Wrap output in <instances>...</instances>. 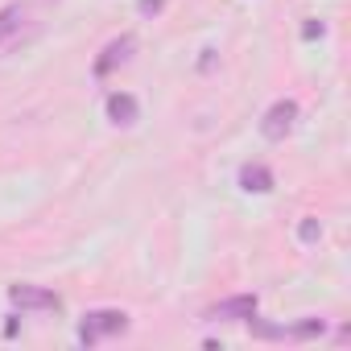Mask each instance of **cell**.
Returning <instances> with one entry per match:
<instances>
[{
    "label": "cell",
    "instance_id": "277c9868",
    "mask_svg": "<svg viewBox=\"0 0 351 351\" xmlns=\"http://www.w3.org/2000/svg\"><path fill=\"white\" fill-rule=\"evenodd\" d=\"M9 302L21 310H62V298L42 285H9Z\"/></svg>",
    "mask_w": 351,
    "mask_h": 351
},
{
    "label": "cell",
    "instance_id": "5b68a950",
    "mask_svg": "<svg viewBox=\"0 0 351 351\" xmlns=\"http://www.w3.org/2000/svg\"><path fill=\"white\" fill-rule=\"evenodd\" d=\"M252 322V318H248ZM252 330L261 335V339H318L322 330H326V322L322 318H306V322H298V326H256L252 322Z\"/></svg>",
    "mask_w": 351,
    "mask_h": 351
},
{
    "label": "cell",
    "instance_id": "30bf717a",
    "mask_svg": "<svg viewBox=\"0 0 351 351\" xmlns=\"http://www.w3.org/2000/svg\"><path fill=\"white\" fill-rule=\"evenodd\" d=\"M322 236V228H318V219H302V228H298V240L302 244H314Z\"/></svg>",
    "mask_w": 351,
    "mask_h": 351
},
{
    "label": "cell",
    "instance_id": "6da1fadb",
    "mask_svg": "<svg viewBox=\"0 0 351 351\" xmlns=\"http://www.w3.org/2000/svg\"><path fill=\"white\" fill-rule=\"evenodd\" d=\"M124 330H128V314L124 310H87L83 322H79V343L95 347L108 335H124Z\"/></svg>",
    "mask_w": 351,
    "mask_h": 351
},
{
    "label": "cell",
    "instance_id": "8fae6325",
    "mask_svg": "<svg viewBox=\"0 0 351 351\" xmlns=\"http://www.w3.org/2000/svg\"><path fill=\"white\" fill-rule=\"evenodd\" d=\"M136 9H141L145 17H153V13H161V9H165V0H136Z\"/></svg>",
    "mask_w": 351,
    "mask_h": 351
},
{
    "label": "cell",
    "instance_id": "3957f363",
    "mask_svg": "<svg viewBox=\"0 0 351 351\" xmlns=\"http://www.w3.org/2000/svg\"><path fill=\"white\" fill-rule=\"evenodd\" d=\"M256 310H261V298L256 293H236V298L215 302L207 310V318H215V322H248V318H256Z\"/></svg>",
    "mask_w": 351,
    "mask_h": 351
},
{
    "label": "cell",
    "instance_id": "52a82bcc",
    "mask_svg": "<svg viewBox=\"0 0 351 351\" xmlns=\"http://www.w3.org/2000/svg\"><path fill=\"white\" fill-rule=\"evenodd\" d=\"M104 108H108V120H112L116 128H132L136 116H141V112H136V99H132L128 91H112Z\"/></svg>",
    "mask_w": 351,
    "mask_h": 351
},
{
    "label": "cell",
    "instance_id": "ba28073f",
    "mask_svg": "<svg viewBox=\"0 0 351 351\" xmlns=\"http://www.w3.org/2000/svg\"><path fill=\"white\" fill-rule=\"evenodd\" d=\"M240 186H244L248 195H269V191H273V169L261 165V161H248V165L240 169Z\"/></svg>",
    "mask_w": 351,
    "mask_h": 351
},
{
    "label": "cell",
    "instance_id": "9c48e42d",
    "mask_svg": "<svg viewBox=\"0 0 351 351\" xmlns=\"http://www.w3.org/2000/svg\"><path fill=\"white\" fill-rule=\"evenodd\" d=\"M21 25H25V5H5L0 9V46H5Z\"/></svg>",
    "mask_w": 351,
    "mask_h": 351
},
{
    "label": "cell",
    "instance_id": "7a4b0ae2",
    "mask_svg": "<svg viewBox=\"0 0 351 351\" xmlns=\"http://www.w3.org/2000/svg\"><path fill=\"white\" fill-rule=\"evenodd\" d=\"M293 120H298V104L293 99H277L265 116H261V136L265 141H285L289 132H293Z\"/></svg>",
    "mask_w": 351,
    "mask_h": 351
},
{
    "label": "cell",
    "instance_id": "7c38bea8",
    "mask_svg": "<svg viewBox=\"0 0 351 351\" xmlns=\"http://www.w3.org/2000/svg\"><path fill=\"white\" fill-rule=\"evenodd\" d=\"M302 38H322V25H318V21H310V25L302 29Z\"/></svg>",
    "mask_w": 351,
    "mask_h": 351
},
{
    "label": "cell",
    "instance_id": "8992f818",
    "mask_svg": "<svg viewBox=\"0 0 351 351\" xmlns=\"http://www.w3.org/2000/svg\"><path fill=\"white\" fill-rule=\"evenodd\" d=\"M132 50H136V38H132V34L116 38V42L104 50V58H95V75H99V79H104V75H112L120 62H128V58H132Z\"/></svg>",
    "mask_w": 351,
    "mask_h": 351
}]
</instances>
